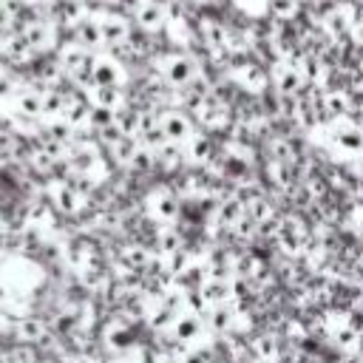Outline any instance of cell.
I'll use <instances>...</instances> for the list:
<instances>
[{
  "instance_id": "cell-1",
  "label": "cell",
  "mask_w": 363,
  "mask_h": 363,
  "mask_svg": "<svg viewBox=\"0 0 363 363\" xmlns=\"http://www.w3.org/2000/svg\"><path fill=\"white\" fill-rule=\"evenodd\" d=\"M128 79V71L122 65L119 57L108 54V51H96L94 62H91V79L88 85H99V88H122ZM85 85V88H88Z\"/></svg>"
},
{
  "instance_id": "cell-2",
  "label": "cell",
  "mask_w": 363,
  "mask_h": 363,
  "mask_svg": "<svg viewBox=\"0 0 363 363\" xmlns=\"http://www.w3.org/2000/svg\"><path fill=\"white\" fill-rule=\"evenodd\" d=\"M159 71L173 85H190L196 79V74H199V65H196V60L190 54L176 51V54H164L159 60Z\"/></svg>"
},
{
  "instance_id": "cell-3",
  "label": "cell",
  "mask_w": 363,
  "mask_h": 363,
  "mask_svg": "<svg viewBox=\"0 0 363 363\" xmlns=\"http://www.w3.org/2000/svg\"><path fill=\"white\" fill-rule=\"evenodd\" d=\"M167 17H170V11H167V3L164 0H145V3H139L130 11V20L142 31H159V28H164L167 26Z\"/></svg>"
},
{
  "instance_id": "cell-4",
  "label": "cell",
  "mask_w": 363,
  "mask_h": 363,
  "mask_svg": "<svg viewBox=\"0 0 363 363\" xmlns=\"http://www.w3.org/2000/svg\"><path fill=\"white\" fill-rule=\"evenodd\" d=\"M301 79L303 77H301V71L292 62H278L275 71H272V82H275V88L281 94H295L301 88Z\"/></svg>"
},
{
  "instance_id": "cell-5",
  "label": "cell",
  "mask_w": 363,
  "mask_h": 363,
  "mask_svg": "<svg viewBox=\"0 0 363 363\" xmlns=\"http://www.w3.org/2000/svg\"><path fill=\"white\" fill-rule=\"evenodd\" d=\"M159 125L164 130V139H190V122L179 111H164L159 116Z\"/></svg>"
},
{
  "instance_id": "cell-6",
  "label": "cell",
  "mask_w": 363,
  "mask_h": 363,
  "mask_svg": "<svg viewBox=\"0 0 363 363\" xmlns=\"http://www.w3.org/2000/svg\"><path fill=\"white\" fill-rule=\"evenodd\" d=\"M326 23L332 26V31H340V34H346V31H352V26L357 23V14H354V9L352 6H335L329 14H326Z\"/></svg>"
},
{
  "instance_id": "cell-7",
  "label": "cell",
  "mask_w": 363,
  "mask_h": 363,
  "mask_svg": "<svg viewBox=\"0 0 363 363\" xmlns=\"http://www.w3.org/2000/svg\"><path fill=\"white\" fill-rule=\"evenodd\" d=\"M298 9H301L298 0H267V11L281 20H292L298 14Z\"/></svg>"
},
{
  "instance_id": "cell-8",
  "label": "cell",
  "mask_w": 363,
  "mask_h": 363,
  "mask_svg": "<svg viewBox=\"0 0 363 363\" xmlns=\"http://www.w3.org/2000/svg\"><path fill=\"white\" fill-rule=\"evenodd\" d=\"M352 37H354L357 45H363V20H360V17H357V23L352 26Z\"/></svg>"
},
{
  "instance_id": "cell-9",
  "label": "cell",
  "mask_w": 363,
  "mask_h": 363,
  "mask_svg": "<svg viewBox=\"0 0 363 363\" xmlns=\"http://www.w3.org/2000/svg\"><path fill=\"white\" fill-rule=\"evenodd\" d=\"M91 6L96 9H113V6H122V0H88Z\"/></svg>"
}]
</instances>
